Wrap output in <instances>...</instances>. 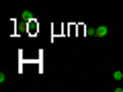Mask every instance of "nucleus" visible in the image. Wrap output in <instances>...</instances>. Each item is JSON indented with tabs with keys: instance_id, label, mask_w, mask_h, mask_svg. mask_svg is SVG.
<instances>
[{
	"instance_id": "obj_2",
	"label": "nucleus",
	"mask_w": 123,
	"mask_h": 92,
	"mask_svg": "<svg viewBox=\"0 0 123 92\" xmlns=\"http://www.w3.org/2000/svg\"><path fill=\"white\" fill-rule=\"evenodd\" d=\"M107 35H109V27H107V25L97 27V37H107Z\"/></svg>"
},
{
	"instance_id": "obj_4",
	"label": "nucleus",
	"mask_w": 123,
	"mask_h": 92,
	"mask_svg": "<svg viewBox=\"0 0 123 92\" xmlns=\"http://www.w3.org/2000/svg\"><path fill=\"white\" fill-rule=\"evenodd\" d=\"M113 78H115V80H123V72H121V70H115V72H113Z\"/></svg>"
},
{
	"instance_id": "obj_1",
	"label": "nucleus",
	"mask_w": 123,
	"mask_h": 92,
	"mask_svg": "<svg viewBox=\"0 0 123 92\" xmlns=\"http://www.w3.org/2000/svg\"><path fill=\"white\" fill-rule=\"evenodd\" d=\"M21 21H23V23L35 21V18H33V12H31V10H23V12H21Z\"/></svg>"
},
{
	"instance_id": "obj_3",
	"label": "nucleus",
	"mask_w": 123,
	"mask_h": 92,
	"mask_svg": "<svg viewBox=\"0 0 123 92\" xmlns=\"http://www.w3.org/2000/svg\"><path fill=\"white\" fill-rule=\"evenodd\" d=\"M86 35L88 37H97V27H88V29H86Z\"/></svg>"
}]
</instances>
